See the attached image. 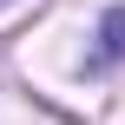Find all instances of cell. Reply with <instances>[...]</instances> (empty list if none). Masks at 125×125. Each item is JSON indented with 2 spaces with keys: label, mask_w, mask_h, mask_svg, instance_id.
<instances>
[{
  "label": "cell",
  "mask_w": 125,
  "mask_h": 125,
  "mask_svg": "<svg viewBox=\"0 0 125 125\" xmlns=\"http://www.w3.org/2000/svg\"><path fill=\"white\" fill-rule=\"evenodd\" d=\"M119 53H125V7H112L99 26V59H119Z\"/></svg>",
  "instance_id": "obj_1"
}]
</instances>
